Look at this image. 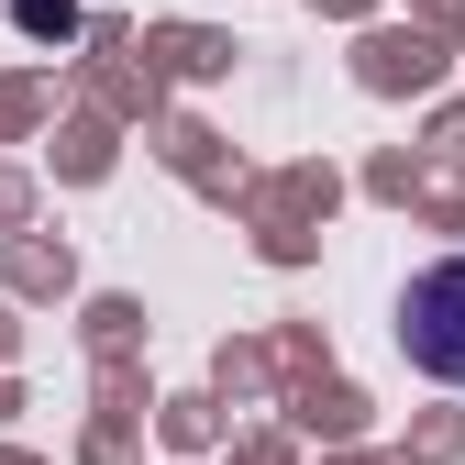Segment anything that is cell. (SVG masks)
<instances>
[{
    "mask_svg": "<svg viewBox=\"0 0 465 465\" xmlns=\"http://www.w3.org/2000/svg\"><path fill=\"white\" fill-rule=\"evenodd\" d=\"M399 343H411L421 377L465 388V255H443V266H421L399 288Z\"/></svg>",
    "mask_w": 465,
    "mask_h": 465,
    "instance_id": "cell-1",
    "label": "cell"
}]
</instances>
